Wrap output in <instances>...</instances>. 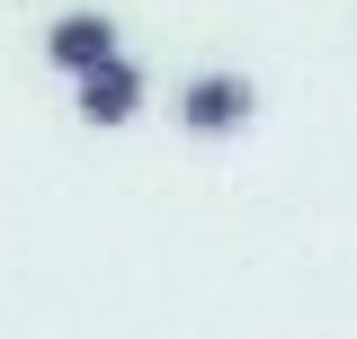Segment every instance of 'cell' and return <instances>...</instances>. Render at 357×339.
<instances>
[{
  "label": "cell",
  "instance_id": "2",
  "mask_svg": "<svg viewBox=\"0 0 357 339\" xmlns=\"http://www.w3.org/2000/svg\"><path fill=\"white\" fill-rule=\"evenodd\" d=\"M45 54H54V72L89 81V72H107V63H116V18L72 9V18H54V27H45Z\"/></svg>",
  "mask_w": 357,
  "mask_h": 339
},
{
  "label": "cell",
  "instance_id": "1",
  "mask_svg": "<svg viewBox=\"0 0 357 339\" xmlns=\"http://www.w3.org/2000/svg\"><path fill=\"white\" fill-rule=\"evenodd\" d=\"M250 107H259V89L241 81V72H197V81L178 89V126L206 134V143H215V134H241Z\"/></svg>",
  "mask_w": 357,
  "mask_h": 339
},
{
  "label": "cell",
  "instance_id": "3",
  "mask_svg": "<svg viewBox=\"0 0 357 339\" xmlns=\"http://www.w3.org/2000/svg\"><path fill=\"white\" fill-rule=\"evenodd\" d=\"M134 107H143V72H134L126 54H116L107 72H89V81H81V116H89V126H126Z\"/></svg>",
  "mask_w": 357,
  "mask_h": 339
}]
</instances>
